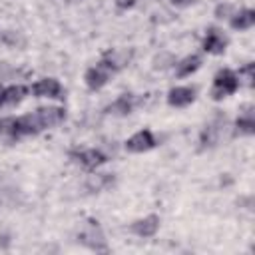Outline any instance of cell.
Here are the masks:
<instances>
[{
  "label": "cell",
  "instance_id": "1",
  "mask_svg": "<svg viewBox=\"0 0 255 255\" xmlns=\"http://www.w3.org/2000/svg\"><path fill=\"white\" fill-rule=\"evenodd\" d=\"M78 241L82 245H86L88 249H92V251H102V253L108 251V243H106L104 231H102L100 223L96 219H92V217L86 219L84 229L78 233Z\"/></svg>",
  "mask_w": 255,
  "mask_h": 255
},
{
  "label": "cell",
  "instance_id": "2",
  "mask_svg": "<svg viewBox=\"0 0 255 255\" xmlns=\"http://www.w3.org/2000/svg\"><path fill=\"white\" fill-rule=\"evenodd\" d=\"M239 88V76L229 70V68H223L215 74L213 78V90H211V98L213 100H223L231 94H235Z\"/></svg>",
  "mask_w": 255,
  "mask_h": 255
},
{
  "label": "cell",
  "instance_id": "3",
  "mask_svg": "<svg viewBox=\"0 0 255 255\" xmlns=\"http://www.w3.org/2000/svg\"><path fill=\"white\" fill-rule=\"evenodd\" d=\"M155 143H157V139L153 137V133L149 129H139L126 141V149L131 153H143V151H149L151 147H155Z\"/></svg>",
  "mask_w": 255,
  "mask_h": 255
},
{
  "label": "cell",
  "instance_id": "4",
  "mask_svg": "<svg viewBox=\"0 0 255 255\" xmlns=\"http://www.w3.org/2000/svg\"><path fill=\"white\" fill-rule=\"evenodd\" d=\"M225 124V118L223 116H217L213 122H209L203 131H201V137H199V147L201 149H209V147H215L217 141H219V135H221V128Z\"/></svg>",
  "mask_w": 255,
  "mask_h": 255
},
{
  "label": "cell",
  "instance_id": "5",
  "mask_svg": "<svg viewBox=\"0 0 255 255\" xmlns=\"http://www.w3.org/2000/svg\"><path fill=\"white\" fill-rule=\"evenodd\" d=\"M70 155H72L82 167H86V169H96L98 165H102V163L108 161L106 153L100 151V149H74Z\"/></svg>",
  "mask_w": 255,
  "mask_h": 255
},
{
  "label": "cell",
  "instance_id": "6",
  "mask_svg": "<svg viewBox=\"0 0 255 255\" xmlns=\"http://www.w3.org/2000/svg\"><path fill=\"white\" fill-rule=\"evenodd\" d=\"M32 94L38 98H64V90L56 78H42L32 86Z\"/></svg>",
  "mask_w": 255,
  "mask_h": 255
},
{
  "label": "cell",
  "instance_id": "7",
  "mask_svg": "<svg viewBox=\"0 0 255 255\" xmlns=\"http://www.w3.org/2000/svg\"><path fill=\"white\" fill-rule=\"evenodd\" d=\"M36 118H38V124L44 128H54L58 124L64 122L66 114H64V108H56V106H46V108H38L36 112Z\"/></svg>",
  "mask_w": 255,
  "mask_h": 255
},
{
  "label": "cell",
  "instance_id": "8",
  "mask_svg": "<svg viewBox=\"0 0 255 255\" xmlns=\"http://www.w3.org/2000/svg\"><path fill=\"white\" fill-rule=\"evenodd\" d=\"M195 94H197V90L191 88V86L171 88L169 94H167V104L173 106V108H185V106H189L195 100Z\"/></svg>",
  "mask_w": 255,
  "mask_h": 255
},
{
  "label": "cell",
  "instance_id": "9",
  "mask_svg": "<svg viewBox=\"0 0 255 255\" xmlns=\"http://www.w3.org/2000/svg\"><path fill=\"white\" fill-rule=\"evenodd\" d=\"M225 48H227V38L217 28H209L203 38V50L207 54H223Z\"/></svg>",
  "mask_w": 255,
  "mask_h": 255
},
{
  "label": "cell",
  "instance_id": "10",
  "mask_svg": "<svg viewBox=\"0 0 255 255\" xmlns=\"http://www.w3.org/2000/svg\"><path fill=\"white\" fill-rule=\"evenodd\" d=\"M159 229V217L157 215H147L143 219H137L129 225V231L135 233L137 237H153Z\"/></svg>",
  "mask_w": 255,
  "mask_h": 255
},
{
  "label": "cell",
  "instance_id": "11",
  "mask_svg": "<svg viewBox=\"0 0 255 255\" xmlns=\"http://www.w3.org/2000/svg\"><path fill=\"white\" fill-rule=\"evenodd\" d=\"M110 70H106L104 66H94V68H90L88 72H86V76H84V80H86V86L90 88V90H100V88H104L106 84H108V80H110Z\"/></svg>",
  "mask_w": 255,
  "mask_h": 255
},
{
  "label": "cell",
  "instance_id": "12",
  "mask_svg": "<svg viewBox=\"0 0 255 255\" xmlns=\"http://www.w3.org/2000/svg\"><path fill=\"white\" fill-rule=\"evenodd\" d=\"M26 94H28V88H26V86H8V88H0V108L14 106V104L22 102Z\"/></svg>",
  "mask_w": 255,
  "mask_h": 255
},
{
  "label": "cell",
  "instance_id": "13",
  "mask_svg": "<svg viewBox=\"0 0 255 255\" xmlns=\"http://www.w3.org/2000/svg\"><path fill=\"white\" fill-rule=\"evenodd\" d=\"M133 106H135V98L131 94H122L116 102H112L106 108V112L112 116H128V114H131Z\"/></svg>",
  "mask_w": 255,
  "mask_h": 255
},
{
  "label": "cell",
  "instance_id": "14",
  "mask_svg": "<svg viewBox=\"0 0 255 255\" xmlns=\"http://www.w3.org/2000/svg\"><path fill=\"white\" fill-rule=\"evenodd\" d=\"M235 128H237V133H243V135H251L255 131V114H253V106H247L237 122H235Z\"/></svg>",
  "mask_w": 255,
  "mask_h": 255
},
{
  "label": "cell",
  "instance_id": "15",
  "mask_svg": "<svg viewBox=\"0 0 255 255\" xmlns=\"http://www.w3.org/2000/svg\"><path fill=\"white\" fill-rule=\"evenodd\" d=\"M253 24H255V12L251 8L239 10L237 14L231 16V28L235 30H249Z\"/></svg>",
  "mask_w": 255,
  "mask_h": 255
},
{
  "label": "cell",
  "instance_id": "16",
  "mask_svg": "<svg viewBox=\"0 0 255 255\" xmlns=\"http://www.w3.org/2000/svg\"><path fill=\"white\" fill-rule=\"evenodd\" d=\"M199 66H201V58L195 56V54H191V56L183 58V60L177 64L175 74H177V78H185V76H191Z\"/></svg>",
  "mask_w": 255,
  "mask_h": 255
},
{
  "label": "cell",
  "instance_id": "17",
  "mask_svg": "<svg viewBox=\"0 0 255 255\" xmlns=\"http://www.w3.org/2000/svg\"><path fill=\"white\" fill-rule=\"evenodd\" d=\"M114 183V175L110 173H102V175H92L88 181H86V187L90 191H102L106 187H110Z\"/></svg>",
  "mask_w": 255,
  "mask_h": 255
},
{
  "label": "cell",
  "instance_id": "18",
  "mask_svg": "<svg viewBox=\"0 0 255 255\" xmlns=\"http://www.w3.org/2000/svg\"><path fill=\"white\" fill-rule=\"evenodd\" d=\"M0 135L14 141L18 139V131H16V118L8 116V118H0Z\"/></svg>",
  "mask_w": 255,
  "mask_h": 255
},
{
  "label": "cell",
  "instance_id": "19",
  "mask_svg": "<svg viewBox=\"0 0 255 255\" xmlns=\"http://www.w3.org/2000/svg\"><path fill=\"white\" fill-rule=\"evenodd\" d=\"M239 74H243L245 76V80H247V84L249 86H253V64L249 62V64H245L241 70H239Z\"/></svg>",
  "mask_w": 255,
  "mask_h": 255
},
{
  "label": "cell",
  "instance_id": "20",
  "mask_svg": "<svg viewBox=\"0 0 255 255\" xmlns=\"http://www.w3.org/2000/svg\"><path fill=\"white\" fill-rule=\"evenodd\" d=\"M116 2V6L120 8V10H128V8H131L137 0H114Z\"/></svg>",
  "mask_w": 255,
  "mask_h": 255
},
{
  "label": "cell",
  "instance_id": "21",
  "mask_svg": "<svg viewBox=\"0 0 255 255\" xmlns=\"http://www.w3.org/2000/svg\"><path fill=\"white\" fill-rule=\"evenodd\" d=\"M193 0H171V4L173 6H179V8H185V6H189Z\"/></svg>",
  "mask_w": 255,
  "mask_h": 255
},
{
  "label": "cell",
  "instance_id": "22",
  "mask_svg": "<svg viewBox=\"0 0 255 255\" xmlns=\"http://www.w3.org/2000/svg\"><path fill=\"white\" fill-rule=\"evenodd\" d=\"M229 10H231L229 6H217V10H215V14H217L219 18H223V14H227Z\"/></svg>",
  "mask_w": 255,
  "mask_h": 255
}]
</instances>
